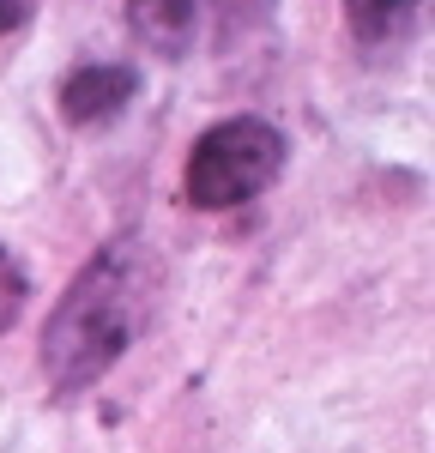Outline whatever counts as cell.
Masks as SVG:
<instances>
[{"label": "cell", "mask_w": 435, "mask_h": 453, "mask_svg": "<svg viewBox=\"0 0 435 453\" xmlns=\"http://www.w3.org/2000/svg\"><path fill=\"white\" fill-rule=\"evenodd\" d=\"M157 303V260L140 236H115L85 260L42 326V375L55 393H85L134 350Z\"/></svg>", "instance_id": "cell-1"}, {"label": "cell", "mask_w": 435, "mask_h": 453, "mask_svg": "<svg viewBox=\"0 0 435 453\" xmlns=\"http://www.w3.org/2000/svg\"><path fill=\"white\" fill-rule=\"evenodd\" d=\"M279 170H285V134L260 115H230L194 140L181 194L200 211H230L248 206L254 194H266L279 181Z\"/></svg>", "instance_id": "cell-2"}, {"label": "cell", "mask_w": 435, "mask_h": 453, "mask_svg": "<svg viewBox=\"0 0 435 453\" xmlns=\"http://www.w3.org/2000/svg\"><path fill=\"white\" fill-rule=\"evenodd\" d=\"M254 19V0H127V25L151 55L187 61L212 42H230Z\"/></svg>", "instance_id": "cell-3"}, {"label": "cell", "mask_w": 435, "mask_h": 453, "mask_svg": "<svg viewBox=\"0 0 435 453\" xmlns=\"http://www.w3.org/2000/svg\"><path fill=\"white\" fill-rule=\"evenodd\" d=\"M134 91H140V67L91 61V67H72L61 79V115L72 127H103V121H115L121 109L134 104Z\"/></svg>", "instance_id": "cell-4"}, {"label": "cell", "mask_w": 435, "mask_h": 453, "mask_svg": "<svg viewBox=\"0 0 435 453\" xmlns=\"http://www.w3.org/2000/svg\"><path fill=\"white\" fill-rule=\"evenodd\" d=\"M417 12H424V0H345V19H351V31L357 42H399V36L417 25Z\"/></svg>", "instance_id": "cell-5"}, {"label": "cell", "mask_w": 435, "mask_h": 453, "mask_svg": "<svg viewBox=\"0 0 435 453\" xmlns=\"http://www.w3.org/2000/svg\"><path fill=\"white\" fill-rule=\"evenodd\" d=\"M25 290H31V279H25V266L0 248V333L19 320V309H25Z\"/></svg>", "instance_id": "cell-6"}, {"label": "cell", "mask_w": 435, "mask_h": 453, "mask_svg": "<svg viewBox=\"0 0 435 453\" xmlns=\"http://www.w3.org/2000/svg\"><path fill=\"white\" fill-rule=\"evenodd\" d=\"M25 19H31V0H0V36H6V31H19Z\"/></svg>", "instance_id": "cell-7"}]
</instances>
